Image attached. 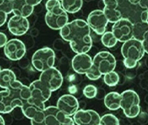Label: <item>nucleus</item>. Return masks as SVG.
Returning a JSON list of instances; mask_svg holds the SVG:
<instances>
[{
	"instance_id": "nucleus-15",
	"label": "nucleus",
	"mask_w": 148,
	"mask_h": 125,
	"mask_svg": "<svg viewBox=\"0 0 148 125\" xmlns=\"http://www.w3.org/2000/svg\"><path fill=\"white\" fill-rule=\"evenodd\" d=\"M75 123L77 125H99L100 116L95 110L80 109L73 116Z\"/></svg>"
},
{
	"instance_id": "nucleus-33",
	"label": "nucleus",
	"mask_w": 148,
	"mask_h": 125,
	"mask_svg": "<svg viewBox=\"0 0 148 125\" xmlns=\"http://www.w3.org/2000/svg\"><path fill=\"white\" fill-rule=\"evenodd\" d=\"M104 7L118 8L119 0H103Z\"/></svg>"
},
{
	"instance_id": "nucleus-7",
	"label": "nucleus",
	"mask_w": 148,
	"mask_h": 125,
	"mask_svg": "<svg viewBox=\"0 0 148 125\" xmlns=\"http://www.w3.org/2000/svg\"><path fill=\"white\" fill-rule=\"evenodd\" d=\"M55 62V52L50 47H43L38 49L32 56L33 66L36 70L40 72L53 67Z\"/></svg>"
},
{
	"instance_id": "nucleus-18",
	"label": "nucleus",
	"mask_w": 148,
	"mask_h": 125,
	"mask_svg": "<svg viewBox=\"0 0 148 125\" xmlns=\"http://www.w3.org/2000/svg\"><path fill=\"white\" fill-rule=\"evenodd\" d=\"M92 65L93 59L87 53L77 54L72 60L73 69L79 74H85Z\"/></svg>"
},
{
	"instance_id": "nucleus-12",
	"label": "nucleus",
	"mask_w": 148,
	"mask_h": 125,
	"mask_svg": "<svg viewBox=\"0 0 148 125\" xmlns=\"http://www.w3.org/2000/svg\"><path fill=\"white\" fill-rule=\"evenodd\" d=\"M121 53L124 58L134 59L138 62L142 59L145 52L141 42L133 38L123 43Z\"/></svg>"
},
{
	"instance_id": "nucleus-9",
	"label": "nucleus",
	"mask_w": 148,
	"mask_h": 125,
	"mask_svg": "<svg viewBox=\"0 0 148 125\" xmlns=\"http://www.w3.org/2000/svg\"><path fill=\"white\" fill-rule=\"evenodd\" d=\"M39 80L51 92L59 89L63 82L62 74L54 66L42 72Z\"/></svg>"
},
{
	"instance_id": "nucleus-19",
	"label": "nucleus",
	"mask_w": 148,
	"mask_h": 125,
	"mask_svg": "<svg viewBox=\"0 0 148 125\" xmlns=\"http://www.w3.org/2000/svg\"><path fill=\"white\" fill-rule=\"evenodd\" d=\"M31 97L45 103L51 98L52 92L40 80L31 83L29 86Z\"/></svg>"
},
{
	"instance_id": "nucleus-34",
	"label": "nucleus",
	"mask_w": 148,
	"mask_h": 125,
	"mask_svg": "<svg viewBox=\"0 0 148 125\" xmlns=\"http://www.w3.org/2000/svg\"><path fill=\"white\" fill-rule=\"evenodd\" d=\"M8 41L7 35L3 32H0V48L4 47Z\"/></svg>"
},
{
	"instance_id": "nucleus-14",
	"label": "nucleus",
	"mask_w": 148,
	"mask_h": 125,
	"mask_svg": "<svg viewBox=\"0 0 148 125\" xmlns=\"http://www.w3.org/2000/svg\"><path fill=\"white\" fill-rule=\"evenodd\" d=\"M5 56L12 61H18L22 59L26 52L25 45L18 39L8 40L3 47Z\"/></svg>"
},
{
	"instance_id": "nucleus-32",
	"label": "nucleus",
	"mask_w": 148,
	"mask_h": 125,
	"mask_svg": "<svg viewBox=\"0 0 148 125\" xmlns=\"http://www.w3.org/2000/svg\"><path fill=\"white\" fill-rule=\"evenodd\" d=\"M138 61L135 60L134 59L130 58H124L123 64L125 67L128 69H132L137 66Z\"/></svg>"
},
{
	"instance_id": "nucleus-6",
	"label": "nucleus",
	"mask_w": 148,
	"mask_h": 125,
	"mask_svg": "<svg viewBox=\"0 0 148 125\" xmlns=\"http://www.w3.org/2000/svg\"><path fill=\"white\" fill-rule=\"evenodd\" d=\"M121 94V108L125 116L131 119L136 118L139 114L141 109L139 95L136 91L131 90H126Z\"/></svg>"
},
{
	"instance_id": "nucleus-37",
	"label": "nucleus",
	"mask_w": 148,
	"mask_h": 125,
	"mask_svg": "<svg viewBox=\"0 0 148 125\" xmlns=\"http://www.w3.org/2000/svg\"><path fill=\"white\" fill-rule=\"evenodd\" d=\"M142 43L145 53L148 54V36L142 42Z\"/></svg>"
},
{
	"instance_id": "nucleus-20",
	"label": "nucleus",
	"mask_w": 148,
	"mask_h": 125,
	"mask_svg": "<svg viewBox=\"0 0 148 125\" xmlns=\"http://www.w3.org/2000/svg\"><path fill=\"white\" fill-rule=\"evenodd\" d=\"M12 12L14 15L29 17L34 11V7L27 3L26 0H16L12 3Z\"/></svg>"
},
{
	"instance_id": "nucleus-28",
	"label": "nucleus",
	"mask_w": 148,
	"mask_h": 125,
	"mask_svg": "<svg viewBox=\"0 0 148 125\" xmlns=\"http://www.w3.org/2000/svg\"><path fill=\"white\" fill-rule=\"evenodd\" d=\"M104 81L108 86H116L120 81V77L116 72L111 71L104 75Z\"/></svg>"
},
{
	"instance_id": "nucleus-31",
	"label": "nucleus",
	"mask_w": 148,
	"mask_h": 125,
	"mask_svg": "<svg viewBox=\"0 0 148 125\" xmlns=\"http://www.w3.org/2000/svg\"><path fill=\"white\" fill-rule=\"evenodd\" d=\"M83 94L84 96L88 99H92L97 95V89L92 84L86 86L83 90Z\"/></svg>"
},
{
	"instance_id": "nucleus-13",
	"label": "nucleus",
	"mask_w": 148,
	"mask_h": 125,
	"mask_svg": "<svg viewBox=\"0 0 148 125\" xmlns=\"http://www.w3.org/2000/svg\"><path fill=\"white\" fill-rule=\"evenodd\" d=\"M86 22L90 29L99 35H102L106 32L109 23L104 12L101 10H95L90 12Z\"/></svg>"
},
{
	"instance_id": "nucleus-25",
	"label": "nucleus",
	"mask_w": 148,
	"mask_h": 125,
	"mask_svg": "<svg viewBox=\"0 0 148 125\" xmlns=\"http://www.w3.org/2000/svg\"><path fill=\"white\" fill-rule=\"evenodd\" d=\"M103 11L110 23L114 24L123 18L121 12L118 8L104 7Z\"/></svg>"
},
{
	"instance_id": "nucleus-36",
	"label": "nucleus",
	"mask_w": 148,
	"mask_h": 125,
	"mask_svg": "<svg viewBox=\"0 0 148 125\" xmlns=\"http://www.w3.org/2000/svg\"><path fill=\"white\" fill-rule=\"evenodd\" d=\"M26 1L27 2V3H28L29 5L33 7L38 5L42 1V0H26Z\"/></svg>"
},
{
	"instance_id": "nucleus-29",
	"label": "nucleus",
	"mask_w": 148,
	"mask_h": 125,
	"mask_svg": "<svg viewBox=\"0 0 148 125\" xmlns=\"http://www.w3.org/2000/svg\"><path fill=\"white\" fill-rule=\"evenodd\" d=\"M120 124L119 119L112 114H106L100 118L99 125H119Z\"/></svg>"
},
{
	"instance_id": "nucleus-17",
	"label": "nucleus",
	"mask_w": 148,
	"mask_h": 125,
	"mask_svg": "<svg viewBox=\"0 0 148 125\" xmlns=\"http://www.w3.org/2000/svg\"><path fill=\"white\" fill-rule=\"evenodd\" d=\"M30 24L26 17L14 15L10 17L8 23V28L12 35L21 36L28 31Z\"/></svg>"
},
{
	"instance_id": "nucleus-35",
	"label": "nucleus",
	"mask_w": 148,
	"mask_h": 125,
	"mask_svg": "<svg viewBox=\"0 0 148 125\" xmlns=\"http://www.w3.org/2000/svg\"><path fill=\"white\" fill-rule=\"evenodd\" d=\"M142 9L148 11V0H137Z\"/></svg>"
},
{
	"instance_id": "nucleus-1",
	"label": "nucleus",
	"mask_w": 148,
	"mask_h": 125,
	"mask_svg": "<svg viewBox=\"0 0 148 125\" xmlns=\"http://www.w3.org/2000/svg\"><path fill=\"white\" fill-rule=\"evenodd\" d=\"M91 29L86 21L76 19L60 30V35L69 43L71 49L76 54L88 53L92 46Z\"/></svg>"
},
{
	"instance_id": "nucleus-22",
	"label": "nucleus",
	"mask_w": 148,
	"mask_h": 125,
	"mask_svg": "<svg viewBox=\"0 0 148 125\" xmlns=\"http://www.w3.org/2000/svg\"><path fill=\"white\" fill-rule=\"evenodd\" d=\"M148 36V21H140L133 23V38L142 42Z\"/></svg>"
},
{
	"instance_id": "nucleus-21",
	"label": "nucleus",
	"mask_w": 148,
	"mask_h": 125,
	"mask_svg": "<svg viewBox=\"0 0 148 125\" xmlns=\"http://www.w3.org/2000/svg\"><path fill=\"white\" fill-rule=\"evenodd\" d=\"M121 94L116 91L110 92L105 96L104 103L106 108L112 111H116L121 108Z\"/></svg>"
},
{
	"instance_id": "nucleus-30",
	"label": "nucleus",
	"mask_w": 148,
	"mask_h": 125,
	"mask_svg": "<svg viewBox=\"0 0 148 125\" xmlns=\"http://www.w3.org/2000/svg\"><path fill=\"white\" fill-rule=\"evenodd\" d=\"M86 76L91 81H96L101 78L102 75L100 72L97 68L93 64L91 67L86 72Z\"/></svg>"
},
{
	"instance_id": "nucleus-23",
	"label": "nucleus",
	"mask_w": 148,
	"mask_h": 125,
	"mask_svg": "<svg viewBox=\"0 0 148 125\" xmlns=\"http://www.w3.org/2000/svg\"><path fill=\"white\" fill-rule=\"evenodd\" d=\"M16 80L15 73L12 70L5 69L0 72V88L8 89Z\"/></svg>"
},
{
	"instance_id": "nucleus-2",
	"label": "nucleus",
	"mask_w": 148,
	"mask_h": 125,
	"mask_svg": "<svg viewBox=\"0 0 148 125\" xmlns=\"http://www.w3.org/2000/svg\"><path fill=\"white\" fill-rule=\"evenodd\" d=\"M30 98L29 87L15 80L8 89L0 91V113H9L16 107L21 108Z\"/></svg>"
},
{
	"instance_id": "nucleus-3",
	"label": "nucleus",
	"mask_w": 148,
	"mask_h": 125,
	"mask_svg": "<svg viewBox=\"0 0 148 125\" xmlns=\"http://www.w3.org/2000/svg\"><path fill=\"white\" fill-rule=\"evenodd\" d=\"M46 8L45 22L51 29L60 30L68 22V13L63 9L60 1L47 0Z\"/></svg>"
},
{
	"instance_id": "nucleus-40",
	"label": "nucleus",
	"mask_w": 148,
	"mask_h": 125,
	"mask_svg": "<svg viewBox=\"0 0 148 125\" xmlns=\"http://www.w3.org/2000/svg\"><path fill=\"white\" fill-rule=\"evenodd\" d=\"M1 71V67H0V72Z\"/></svg>"
},
{
	"instance_id": "nucleus-24",
	"label": "nucleus",
	"mask_w": 148,
	"mask_h": 125,
	"mask_svg": "<svg viewBox=\"0 0 148 125\" xmlns=\"http://www.w3.org/2000/svg\"><path fill=\"white\" fill-rule=\"evenodd\" d=\"M61 6L69 14H75L83 7V0H61Z\"/></svg>"
},
{
	"instance_id": "nucleus-38",
	"label": "nucleus",
	"mask_w": 148,
	"mask_h": 125,
	"mask_svg": "<svg viewBox=\"0 0 148 125\" xmlns=\"http://www.w3.org/2000/svg\"><path fill=\"white\" fill-rule=\"evenodd\" d=\"M5 125V121L3 117L0 115V125Z\"/></svg>"
},
{
	"instance_id": "nucleus-5",
	"label": "nucleus",
	"mask_w": 148,
	"mask_h": 125,
	"mask_svg": "<svg viewBox=\"0 0 148 125\" xmlns=\"http://www.w3.org/2000/svg\"><path fill=\"white\" fill-rule=\"evenodd\" d=\"M118 9L123 18L131 21L136 17L137 22L148 21V11L142 8L137 0H119Z\"/></svg>"
},
{
	"instance_id": "nucleus-27",
	"label": "nucleus",
	"mask_w": 148,
	"mask_h": 125,
	"mask_svg": "<svg viewBox=\"0 0 148 125\" xmlns=\"http://www.w3.org/2000/svg\"><path fill=\"white\" fill-rule=\"evenodd\" d=\"M101 36V42L105 47L112 48L118 43V40L112 31L105 32Z\"/></svg>"
},
{
	"instance_id": "nucleus-4",
	"label": "nucleus",
	"mask_w": 148,
	"mask_h": 125,
	"mask_svg": "<svg viewBox=\"0 0 148 125\" xmlns=\"http://www.w3.org/2000/svg\"><path fill=\"white\" fill-rule=\"evenodd\" d=\"M45 104L39 100L30 98L21 107L23 115L31 120L32 125H44Z\"/></svg>"
},
{
	"instance_id": "nucleus-10",
	"label": "nucleus",
	"mask_w": 148,
	"mask_h": 125,
	"mask_svg": "<svg viewBox=\"0 0 148 125\" xmlns=\"http://www.w3.org/2000/svg\"><path fill=\"white\" fill-rule=\"evenodd\" d=\"M93 59L94 64L102 75L114 71L116 65V58L111 52L102 51L98 52Z\"/></svg>"
},
{
	"instance_id": "nucleus-11",
	"label": "nucleus",
	"mask_w": 148,
	"mask_h": 125,
	"mask_svg": "<svg viewBox=\"0 0 148 125\" xmlns=\"http://www.w3.org/2000/svg\"><path fill=\"white\" fill-rule=\"evenodd\" d=\"M133 22L123 17L114 23L112 32L118 42L124 43L133 38Z\"/></svg>"
},
{
	"instance_id": "nucleus-8",
	"label": "nucleus",
	"mask_w": 148,
	"mask_h": 125,
	"mask_svg": "<svg viewBox=\"0 0 148 125\" xmlns=\"http://www.w3.org/2000/svg\"><path fill=\"white\" fill-rule=\"evenodd\" d=\"M73 118L68 116L57 107L49 106L44 111V125H74Z\"/></svg>"
},
{
	"instance_id": "nucleus-26",
	"label": "nucleus",
	"mask_w": 148,
	"mask_h": 125,
	"mask_svg": "<svg viewBox=\"0 0 148 125\" xmlns=\"http://www.w3.org/2000/svg\"><path fill=\"white\" fill-rule=\"evenodd\" d=\"M12 12V4L5 0H0V27L7 22L8 15Z\"/></svg>"
},
{
	"instance_id": "nucleus-39",
	"label": "nucleus",
	"mask_w": 148,
	"mask_h": 125,
	"mask_svg": "<svg viewBox=\"0 0 148 125\" xmlns=\"http://www.w3.org/2000/svg\"><path fill=\"white\" fill-rule=\"evenodd\" d=\"M5 1L8 2V3H11L12 4V3H13L14 2H15L16 0H5Z\"/></svg>"
},
{
	"instance_id": "nucleus-16",
	"label": "nucleus",
	"mask_w": 148,
	"mask_h": 125,
	"mask_svg": "<svg viewBox=\"0 0 148 125\" xmlns=\"http://www.w3.org/2000/svg\"><path fill=\"white\" fill-rule=\"evenodd\" d=\"M56 106L66 116L71 117L79 110V103L75 96L68 94L59 98Z\"/></svg>"
},
{
	"instance_id": "nucleus-41",
	"label": "nucleus",
	"mask_w": 148,
	"mask_h": 125,
	"mask_svg": "<svg viewBox=\"0 0 148 125\" xmlns=\"http://www.w3.org/2000/svg\"><path fill=\"white\" fill-rule=\"evenodd\" d=\"M59 1H61V0H59Z\"/></svg>"
}]
</instances>
